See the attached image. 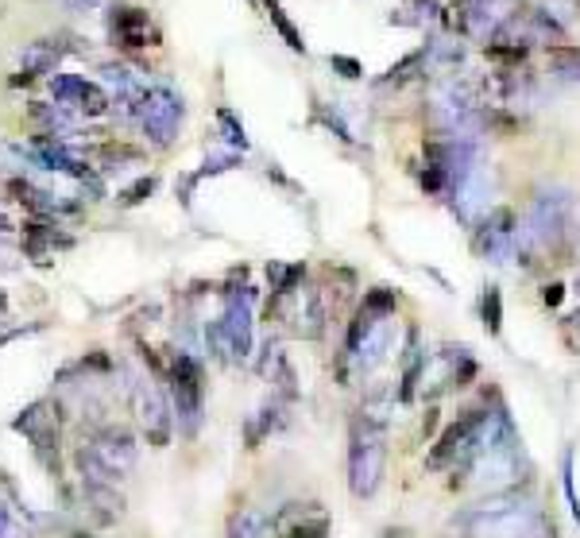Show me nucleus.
I'll list each match as a JSON object with an SVG mask.
<instances>
[{
    "mask_svg": "<svg viewBox=\"0 0 580 538\" xmlns=\"http://www.w3.org/2000/svg\"><path fill=\"white\" fill-rule=\"evenodd\" d=\"M573 322H577V329H580V314H577V318H573Z\"/></svg>",
    "mask_w": 580,
    "mask_h": 538,
    "instance_id": "36",
    "label": "nucleus"
},
{
    "mask_svg": "<svg viewBox=\"0 0 580 538\" xmlns=\"http://www.w3.org/2000/svg\"><path fill=\"white\" fill-rule=\"evenodd\" d=\"M379 538H410V531H406V527H383V535Z\"/></svg>",
    "mask_w": 580,
    "mask_h": 538,
    "instance_id": "33",
    "label": "nucleus"
},
{
    "mask_svg": "<svg viewBox=\"0 0 580 538\" xmlns=\"http://www.w3.org/2000/svg\"><path fill=\"white\" fill-rule=\"evenodd\" d=\"M457 12L472 39H495L519 20V0H457Z\"/></svg>",
    "mask_w": 580,
    "mask_h": 538,
    "instance_id": "6",
    "label": "nucleus"
},
{
    "mask_svg": "<svg viewBox=\"0 0 580 538\" xmlns=\"http://www.w3.org/2000/svg\"><path fill=\"white\" fill-rule=\"evenodd\" d=\"M561 488H565V500H569V515L580 523V500H577V484H573V449L561 453Z\"/></svg>",
    "mask_w": 580,
    "mask_h": 538,
    "instance_id": "24",
    "label": "nucleus"
},
{
    "mask_svg": "<svg viewBox=\"0 0 580 538\" xmlns=\"http://www.w3.org/2000/svg\"><path fill=\"white\" fill-rule=\"evenodd\" d=\"M260 4H263V12H267V20L275 24V31L283 35V43H287L290 51H294V55H306V39H302V35H298V28H294V24L287 20L283 4H279V0H260Z\"/></svg>",
    "mask_w": 580,
    "mask_h": 538,
    "instance_id": "20",
    "label": "nucleus"
},
{
    "mask_svg": "<svg viewBox=\"0 0 580 538\" xmlns=\"http://www.w3.org/2000/svg\"><path fill=\"white\" fill-rule=\"evenodd\" d=\"M217 120H221V128H225V144H229V151H248V136H244V124L232 117V109H221L217 113Z\"/></svg>",
    "mask_w": 580,
    "mask_h": 538,
    "instance_id": "25",
    "label": "nucleus"
},
{
    "mask_svg": "<svg viewBox=\"0 0 580 538\" xmlns=\"http://www.w3.org/2000/svg\"><path fill=\"white\" fill-rule=\"evenodd\" d=\"M4 233H12V221H8L4 213H0V237H4Z\"/></svg>",
    "mask_w": 580,
    "mask_h": 538,
    "instance_id": "34",
    "label": "nucleus"
},
{
    "mask_svg": "<svg viewBox=\"0 0 580 538\" xmlns=\"http://www.w3.org/2000/svg\"><path fill=\"white\" fill-rule=\"evenodd\" d=\"M225 538H271V515L260 508H236L229 515Z\"/></svg>",
    "mask_w": 580,
    "mask_h": 538,
    "instance_id": "18",
    "label": "nucleus"
},
{
    "mask_svg": "<svg viewBox=\"0 0 580 538\" xmlns=\"http://www.w3.org/2000/svg\"><path fill=\"white\" fill-rule=\"evenodd\" d=\"M0 538H16V527H12V515L4 508V500H0Z\"/></svg>",
    "mask_w": 580,
    "mask_h": 538,
    "instance_id": "30",
    "label": "nucleus"
},
{
    "mask_svg": "<svg viewBox=\"0 0 580 538\" xmlns=\"http://www.w3.org/2000/svg\"><path fill=\"white\" fill-rule=\"evenodd\" d=\"M66 4H70V8H74V12H89V8H97V4H101V0H66Z\"/></svg>",
    "mask_w": 580,
    "mask_h": 538,
    "instance_id": "32",
    "label": "nucleus"
},
{
    "mask_svg": "<svg viewBox=\"0 0 580 538\" xmlns=\"http://www.w3.org/2000/svg\"><path fill=\"white\" fill-rule=\"evenodd\" d=\"M58 62H62V43L58 39H35V43L24 47V55H20V74L12 78V86H28L35 78L51 74Z\"/></svg>",
    "mask_w": 580,
    "mask_h": 538,
    "instance_id": "14",
    "label": "nucleus"
},
{
    "mask_svg": "<svg viewBox=\"0 0 580 538\" xmlns=\"http://www.w3.org/2000/svg\"><path fill=\"white\" fill-rule=\"evenodd\" d=\"M167 384H171V403H174V415H178V430L186 438H194L198 426H202V411H205L202 360L190 357V353H171Z\"/></svg>",
    "mask_w": 580,
    "mask_h": 538,
    "instance_id": "4",
    "label": "nucleus"
},
{
    "mask_svg": "<svg viewBox=\"0 0 580 538\" xmlns=\"http://www.w3.org/2000/svg\"><path fill=\"white\" fill-rule=\"evenodd\" d=\"M484 326L492 329V333L503 329V295H499V287L484 291Z\"/></svg>",
    "mask_w": 580,
    "mask_h": 538,
    "instance_id": "26",
    "label": "nucleus"
},
{
    "mask_svg": "<svg viewBox=\"0 0 580 538\" xmlns=\"http://www.w3.org/2000/svg\"><path fill=\"white\" fill-rule=\"evenodd\" d=\"M182 120H186V105L171 86H151L147 90L140 124H144V136L151 148H171L174 136L182 132Z\"/></svg>",
    "mask_w": 580,
    "mask_h": 538,
    "instance_id": "5",
    "label": "nucleus"
},
{
    "mask_svg": "<svg viewBox=\"0 0 580 538\" xmlns=\"http://www.w3.org/2000/svg\"><path fill=\"white\" fill-rule=\"evenodd\" d=\"M89 449H93V457H97L116 480L124 477V473H132V469H136V457H140L136 438H132L124 426H105V430H97V434L89 438Z\"/></svg>",
    "mask_w": 580,
    "mask_h": 538,
    "instance_id": "11",
    "label": "nucleus"
},
{
    "mask_svg": "<svg viewBox=\"0 0 580 538\" xmlns=\"http://www.w3.org/2000/svg\"><path fill=\"white\" fill-rule=\"evenodd\" d=\"M561 299H565V287H561V283L546 287V295H542V302H546V306H561Z\"/></svg>",
    "mask_w": 580,
    "mask_h": 538,
    "instance_id": "31",
    "label": "nucleus"
},
{
    "mask_svg": "<svg viewBox=\"0 0 580 538\" xmlns=\"http://www.w3.org/2000/svg\"><path fill=\"white\" fill-rule=\"evenodd\" d=\"M395 399H399V391L391 388V384H372V388L364 391L360 419L376 422V426H387V422H391V415H395Z\"/></svg>",
    "mask_w": 580,
    "mask_h": 538,
    "instance_id": "16",
    "label": "nucleus"
},
{
    "mask_svg": "<svg viewBox=\"0 0 580 538\" xmlns=\"http://www.w3.org/2000/svg\"><path fill=\"white\" fill-rule=\"evenodd\" d=\"M144 155L140 148H128V144H101L97 148V163H101V171H116V167H124V163H140Z\"/></svg>",
    "mask_w": 580,
    "mask_h": 538,
    "instance_id": "21",
    "label": "nucleus"
},
{
    "mask_svg": "<svg viewBox=\"0 0 580 538\" xmlns=\"http://www.w3.org/2000/svg\"><path fill=\"white\" fill-rule=\"evenodd\" d=\"M252 302L256 295L244 287V291H225V310L217 322L205 326V345L217 360H240L252 357Z\"/></svg>",
    "mask_w": 580,
    "mask_h": 538,
    "instance_id": "3",
    "label": "nucleus"
},
{
    "mask_svg": "<svg viewBox=\"0 0 580 538\" xmlns=\"http://www.w3.org/2000/svg\"><path fill=\"white\" fill-rule=\"evenodd\" d=\"M271 531L279 538H329V515L318 504H287L271 515Z\"/></svg>",
    "mask_w": 580,
    "mask_h": 538,
    "instance_id": "12",
    "label": "nucleus"
},
{
    "mask_svg": "<svg viewBox=\"0 0 580 538\" xmlns=\"http://www.w3.org/2000/svg\"><path fill=\"white\" fill-rule=\"evenodd\" d=\"M12 430H16V434H24L43 461H51V453H58V434H62V422H58V407L51 403V399L31 403L28 411L12 422Z\"/></svg>",
    "mask_w": 580,
    "mask_h": 538,
    "instance_id": "9",
    "label": "nucleus"
},
{
    "mask_svg": "<svg viewBox=\"0 0 580 538\" xmlns=\"http://www.w3.org/2000/svg\"><path fill=\"white\" fill-rule=\"evenodd\" d=\"M12 194L28 206L31 213H39V217H58V213H74L78 206L74 202H58L55 194H47V190H35L31 182H12Z\"/></svg>",
    "mask_w": 580,
    "mask_h": 538,
    "instance_id": "17",
    "label": "nucleus"
},
{
    "mask_svg": "<svg viewBox=\"0 0 580 538\" xmlns=\"http://www.w3.org/2000/svg\"><path fill=\"white\" fill-rule=\"evenodd\" d=\"M236 163H240V151H217V155H205L198 179H205V175H221V171H232Z\"/></svg>",
    "mask_w": 580,
    "mask_h": 538,
    "instance_id": "27",
    "label": "nucleus"
},
{
    "mask_svg": "<svg viewBox=\"0 0 580 538\" xmlns=\"http://www.w3.org/2000/svg\"><path fill=\"white\" fill-rule=\"evenodd\" d=\"M360 306H364V310H372V314H379V318H391V314H395V306H399V295H395L391 287H372V291L364 295Z\"/></svg>",
    "mask_w": 580,
    "mask_h": 538,
    "instance_id": "23",
    "label": "nucleus"
},
{
    "mask_svg": "<svg viewBox=\"0 0 580 538\" xmlns=\"http://www.w3.org/2000/svg\"><path fill=\"white\" fill-rule=\"evenodd\" d=\"M329 62H333V66H337L345 78H360V74H364V66H360L356 59H345V55H333Z\"/></svg>",
    "mask_w": 580,
    "mask_h": 538,
    "instance_id": "29",
    "label": "nucleus"
},
{
    "mask_svg": "<svg viewBox=\"0 0 580 538\" xmlns=\"http://www.w3.org/2000/svg\"><path fill=\"white\" fill-rule=\"evenodd\" d=\"M132 411H136L151 446L163 449L171 442V411H167V399H163L155 380H144V376L132 380Z\"/></svg>",
    "mask_w": 580,
    "mask_h": 538,
    "instance_id": "7",
    "label": "nucleus"
},
{
    "mask_svg": "<svg viewBox=\"0 0 580 538\" xmlns=\"http://www.w3.org/2000/svg\"><path fill=\"white\" fill-rule=\"evenodd\" d=\"M51 93H55V105L62 109H78L86 117H105L113 109V97L101 90L97 82H86L78 74H55L51 78Z\"/></svg>",
    "mask_w": 580,
    "mask_h": 538,
    "instance_id": "10",
    "label": "nucleus"
},
{
    "mask_svg": "<svg viewBox=\"0 0 580 538\" xmlns=\"http://www.w3.org/2000/svg\"><path fill=\"white\" fill-rule=\"evenodd\" d=\"M546 527L553 523L546 519L542 504L526 492H495L449 519V531H457L461 538H530Z\"/></svg>",
    "mask_w": 580,
    "mask_h": 538,
    "instance_id": "1",
    "label": "nucleus"
},
{
    "mask_svg": "<svg viewBox=\"0 0 580 538\" xmlns=\"http://www.w3.org/2000/svg\"><path fill=\"white\" fill-rule=\"evenodd\" d=\"M550 66L557 78L580 82V47H557V51H550Z\"/></svg>",
    "mask_w": 580,
    "mask_h": 538,
    "instance_id": "22",
    "label": "nucleus"
},
{
    "mask_svg": "<svg viewBox=\"0 0 580 538\" xmlns=\"http://www.w3.org/2000/svg\"><path fill=\"white\" fill-rule=\"evenodd\" d=\"M151 190H155V179L147 175V179H140V182H136V186H128L120 202H124V206H136V202H144V198H147V194H151Z\"/></svg>",
    "mask_w": 580,
    "mask_h": 538,
    "instance_id": "28",
    "label": "nucleus"
},
{
    "mask_svg": "<svg viewBox=\"0 0 580 538\" xmlns=\"http://www.w3.org/2000/svg\"><path fill=\"white\" fill-rule=\"evenodd\" d=\"M515 237H519L515 213L507 210V206H499V210H492L480 225H476V252H480L488 264L503 268V264L515 260Z\"/></svg>",
    "mask_w": 580,
    "mask_h": 538,
    "instance_id": "8",
    "label": "nucleus"
},
{
    "mask_svg": "<svg viewBox=\"0 0 580 538\" xmlns=\"http://www.w3.org/2000/svg\"><path fill=\"white\" fill-rule=\"evenodd\" d=\"M70 244H74V237L55 233V225H43V221H28L24 225V256H28L31 264H39V268H47L55 260L58 248H70Z\"/></svg>",
    "mask_w": 580,
    "mask_h": 538,
    "instance_id": "15",
    "label": "nucleus"
},
{
    "mask_svg": "<svg viewBox=\"0 0 580 538\" xmlns=\"http://www.w3.org/2000/svg\"><path fill=\"white\" fill-rule=\"evenodd\" d=\"M383 477H387V426L356 415L348 422V492L356 500H372Z\"/></svg>",
    "mask_w": 580,
    "mask_h": 538,
    "instance_id": "2",
    "label": "nucleus"
},
{
    "mask_svg": "<svg viewBox=\"0 0 580 538\" xmlns=\"http://www.w3.org/2000/svg\"><path fill=\"white\" fill-rule=\"evenodd\" d=\"M573 295H577V299H580V279H577V291H573Z\"/></svg>",
    "mask_w": 580,
    "mask_h": 538,
    "instance_id": "35",
    "label": "nucleus"
},
{
    "mask_svg": "<svg viewBox=\"0 0 580 538\" xmlns=\"http://www.w3.org/2000/svg\"><path fill=\"white\" fill-rule=\"evenodd\" d=\"M109 31H113V43H120L124 51L151 47V39H155L144 8H116L113 16H109Z\"/></svg>",
    "mask_w": 580,
    "mask_h": 538,
    "instance_id": "13",
    "label": "nucleus"
},
{
    "mask_svg": "<svg viewBox=\"0 0 580 538\" xmlns=\"http://www.w3.org/2000/svg\"><path fill=\"white\" fill-rule=\"evenodd\" d=\"M283 426V411H279V403H263L260 415H252L248 419V449H260V442L267 438V434H275Z\"/></svg>",
    "mask_w": 580,
    "mask_h": 538,
    "instance_id": "19",
    "label": "nucleus"
}]
</instances>
